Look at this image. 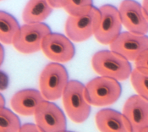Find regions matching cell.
<instances>
[{
  "label": "cell",
  "mask_w": 148,
  "mask_h": 132,
  "mask_svg": "<svg viewBox=\"0 0 148 132\" xmlns=\"http://www.w3.org/2000/svg\"><path fill=\"white\" fill-rule=\"evenodd\" d=\"M94 71L102 77L112 78L118 81L125 80L132 73L130 63L123 56L111 50H102L92 56Z\"/></svg>",
  "instance_id": "6da1fadb"
},
{
  "label": "cell",
  "mask_w": 148,
  "mask_h": 132,
  "mask_svg": "<svg viewBox=\"0 0 148 132\" xmlns=\"http://www.w3.org/2000/svg\"><path fill=\"white\" fill-rule=\"evenodd\" d=\"M121 93L120 83L112 78L96 77L85 86V98L92 106L112 105L119 100Z\"/></svg>",
  "instance_id": "7a4b0ae2"
},
{
  "label": "cell",
  "mask_w": 148,
  "mask_h": 132,
  "mask_svg": "<svg viewBox=\"0 0 148 132\" xmlns=\"http://www.w3.org/2000/svg\"><path fill=\"white\" fill-rule=\"evenodd\" d=\"M69 74L62 64L50 63L42 69L39 78L40 92L47 101L59 99L69 83Z\"/></svg>",
  "instance_id": "3957f363"
},
{
  "label": "cell",
  "mask_w": 148,
  "mask_h": 132,
  "mask_svg": "<svg viewBox=\"0 0 148 132\" xmlns=\"http://www.w3.org/2000/svg\"><path fill=\"white\" fill-rule=\"evenodd\" d=\"M68 117L75 124H81L91 114V105L85 98V86L78 80H69L62 96Z\"/></svg>",
  "instance_id": "277c9868"
},
{
  "label": "cell",
  "mask_w": 148,
  "mask_h": 132,
  "mask_svg": "<svg viewBox=\"0 0 148 132\" xmlns=\"http://www.w3.org/2000/svg\"><path fill=\"white\" fill-rule=\"evenodd\" d=\"M100 19V10L94 6L84 15L79 17L69 16L64 27L67 37L75 43H82L88 40L94 36Z\"/></svg>",
  "instance_id": "5b68a950"
},
{
  "label": "cell",
  "mask_w": 148,
  "mask_h": 132,
  "mask_svg": "<svg viewBox=\"0 0 148 132\" xmlns=\"http://www.w3.org/2000/svg\"><path fill=\"white\" fill-rule=\"evenodd\" d=\"M52 33L50 27L45 23L26 25L21 26L14 41V47L24 54H32L42 50V42Z\"/></svg>",
  "instance_id": "8992f818"
},
{
  "label": "cell",
  "mask_w": 148,
  "mask_h": 132,
  "mask_svg": "<svg viewBox=\"0 0 148 132\" xmlns=\"http://www.w3.org/2000/svg\"><path fill=\"white\" fill-rule=\"evenodd\" d=\"M99 10L101 19L94 36L99 43L111 45L120 35L122 29L119 9L111 4H104Z\"/></svg>",
  "instance_id": "52a82bcc"
},
{
  "label": "cell",
  "mask_w": 148,
  "mask_h": 132,
  "mask_svg": "<svg viewBox=\"0 0 148 132\" xmlns=\"http://www.w3.org/2000/svg\"><path fill=\"white\" fill-rule=\"evenodd\" d=\"M34 118L36 124L42 132H61L67 129L64 112L55 103L47 100L38 106Z\"/></svg>",
  "instance_id": "ba28073f"
},
{
  "label": "cell",
  "mask_w": 148,
  "mask_h": 132,
  "mask_svg": "<svg viewBox=\"0 0 148 132\" xmlns=\"http://www.w3.org/2000/svg\"><path fill=\"white\" fill-rule=\"evenodd\" d=\"M42 51L54 63L70 61L75 54V48L68 37L60 33H50L42 42Z\"/></svg>",
  "instance_id": "9c48e42d"
},
{
  "label": "cell",
  "mask_w": 148,
  "mask_h": 132,
  "mask_svg": "<svg viewBox=\"0 0 148 132\" xmlns=\"http://www.w3.org/2000/svg\"><path fill=\"white\" fill-rule=\"evenodd\" d=\"M110 46V50L123 56L129 62L136 61L148 49V36L125 32H121Z\"/></svg>",
  "instance_id": "30bf717a"
},
{
  "label": "cell",
  "mask_w": 148,
  "mask_h": 132,
  "mask_svg": "<svg viewBox=\"0 0 148 132\" xmlns=\"http://www.w3.org/2000/svg\"><path fill=\"white\" fill-rule=\"evenodd\" d=\"M122 25L129 32L138 35L148 33V21L147 20L142 6L136 1H123L119 8Z\"/></svg>",
  "instance_id": "8fae6325"
},
{
  "label": "cell",
  "mask_w": 148,
  "mask_h": 132,
  "mask_svg": "<svg viewBox=\"0 0 148 132\" xmlns=\"http://www.w3.org/2000/svg\"><path fill=\"white\" fill-rule=\"evenodd\" d=\"M122 113L129 122L131 132H140L148 127V101L139 95L126 100Z\"/></svg>",
  "instance_id": "7c38bea8"
},
{
  "label": "cell",
  "mask_w": 148,
  "mask_h": 132,
  "mask_svg": "<svg viewBox=\"0 0 148 132\" xmlns=\"http://www.w3.org/2000/svg\"><path fill=\"white\" fill-rule=\"evenodd\" d=\"M40 91L35 89H24L14 93L10 100L13 110L22 116H34L38 106L44 102Z\"/></svg>",
  "instance_id": "4fadbf2b"
},
{
  "label": "cell",
  "mask_w": 148,
  "mask_h": 132,
  "mask_svg": "<svg viewBox=\"0 0 148 132\" xmlns=\"http://www.w3.org/2000/svg\"><path fill=\"white\" fill-rule=\"evenodd\" d=\"M96 125L100 132H131L123 113L111 109L99 110L95 116Z\"/></svg>",
  "instance_id": "5bb4252c"
},
{
  "label": "cell",
  "mask_w": 148,
  "mask_h": 132,
  "mask_svg": "<svg viewBox=\"0 0 148 132\" xmlns=\"http://www.w3.org/2000/svg\"><path fill=\"white\" fill-rule=\"evenodd\" d=\"M53 9L47 1L33 0L29 1L22 13L23 21L26 25L40 24L49 17Z\"/></svg>",
  "instance_id": "9a60e30c"
},
{
  "label": "cell",
  "mask_w": 148,
  "mask_h": 132,
  "mask_svg": "<svg viewBox=\"0 0 148 132\" xmlns=\"http://www.w3.org/2000/svg\"><path fill=\"white\" fill-rule=\"evenodd\" d=\"M21 26L17 20L10 14L0 10V43H13V41Z\"/></svg>",
  "instance_id": "2e32d148"
},
{
  "label": "cell",
  "mask_w": 148,
  "mask_h": 132,
  "mask_svg": "<svg viewBox=\"0 0 148 132\" xmlns=\"http://www.w3.org/2000/svg\"><path fill=\"white\" fill-rule=\"evenodd\" d=\"M130 81L137 95L148 101V69L136 68L133 69Z\"/></svg>",
  "instance_id": "e0dca14e"
},
{
  "label": "cell",
  "mask_w": 148,
  "mask_h": 132,
  "mask_svg": "<svg viewBox=\"0 0 148 132\" xmlns=\"http://www.w3.org/2000/svg\"><path fill=\"white\" fill-rule=\"evenodd\" d=\"M21 124L19 117L9 109H0V132H19Z\"/></svg>",
  "instance_id": "ac0fdd59"
},
{
  "label": "cell",
  "mask_w": 148,
  "mask_h": 132,
  "mask_svg": "<svg viewBox=\"0 0 148 132\" xmlns=\"http://www.w3.org/2000/svg\"><path fill=\"white\" fill-rule=\"evenodd\" d=\"M92 7L93 2L91 0H69L64 10L69 14V16L79 17L87 14Z\"/></svg>",
  "instance_id": "d6986e66"
},
{
  "label": "cell",
  "mask_w": 148,
  "mask_h": 132,
  "mask_svg": "<svg viewBox=\"0 0 148 132\" xmlns=\"http://www.w3.org/2000/svg\"><path fill=\"white\" fill-rule=\"evenodd\" d=\"M136 69H148V49L144 51L135 61Z\"/></svg>",
  "instance_id": "ffe728a7"
},
{
  "label": "cell",
  "mask_w": 148,
  "mask_h": 132,
  "mask_svg": "<svg viewBox=\"0 0 148 132\" xmlns=\"http://www.w3.org/2000/svg\"><path fill=\"white\" fill-rule=\"evenodd\" d=\"M19 132H42L36 124L26 123L21 125V128Z\"/></svg>",
  "instance_id": "44dd1931"
},
{
  "label": "cell",
  "mask_w": 148,
  "mask_h": 132,
  "mask_svg": "<svg viewBox=\"0 0 148 132\" xmlns=\"http://www.w3.org/2000/svg\"><path fill=\"white\" fill-rule=\"evenodd\" d=\"M69 1H62V0H49L47 1L48 4L51 6L52 9H65V7L69 4Z\"/></svg>",
  "instance_id": "7402d4cb"
},
{
  "label": "cell",
  "mask_w": 148,
  "mask_h": 132,
  "mask_svg": "<svg viewBox=\"0 0 148 132\" xmlns=\"http://www.w3.org/2000/svg\"><path fill=\"white\" fill-rule=\"evenodd\" d=\"M142 9H143V12H144V14L147 18V20L148 21V0L146 1H143L142 3Z\"/></svg>",
  "instance_id": "603a6c76"
},
{
  "label": "cell",
  "mask_w": 148,
  "mask_h": 132,
  "mask_svg": "<svg viewBox=\"0 0 148 132\" xmlns=\"http://www.w3.org/2000/svg\"><path fill=\"white\" fill-rule=\"evenodd\" d=\"M4 49H3V47L2 46V44L0 43V66L3 65V60H4Z\"/></svg>",
  "instance_id": "cb8c5ba5"
},
{
  "label": "cell",
  "mask_w": 148,
  "mask_h": 132,
  "mask_svg": "<svg viewBox=\"0 0 148 132\" xmlns=\"http://www.w3.org/2000/svg\"><path fill=\"white\" fill-rule=\"evenodd\" d=\"M5 108V99L3 96L0 93V109Z\"/></svg>",
  "instance_id": "d4e9b609"
},
{
  "label": "cell",
  "mask_w": 148,
  "mask_h": 132,
  "mask_svg": "<svg viewBox=\"0 0 148 132\" xmlns=\"http://www.w3.org/2000/svg\"><path fill=\"white\" fill-rule=\"evenodd\" d=\"M140 132H148V127H147V128H145L144 130H142Z\"/></svg>",
  "instance_id": "484cf974"
},
{
  "label": "cell",
  "mask_w": 148,
  "mask_h": 132,
  "mask_svg": "<svg viewBox=\"0 0 148 132\" xmlns=\"http://www.w3.org/2000/svg\"><path fill=\"white\" fill-rule=\"evenodd\" d=\"M61 132H72V131H61Z\"/></svg>",
  "instance_id": "4316f807"
}]
</instances>
